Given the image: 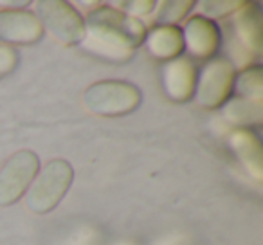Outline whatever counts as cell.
I'll return each instance as SVG.
<instances>
[{
  "mask_svg": "<svg viewBox=\"0 0 263 245\" xmlns=\"http://www.w3.org/2000/svg\"><path fill=\"white\" fill-rule=\"evenodd\" d=\"M83 22L81 49L106 62L123 63L132 60L146 36V27L141 20L108 6L92 9Z\"/></svg>",
  "mask_w": 263,
  "mask_h": 245,
  "instance_id": "6da1fadb",
  "label": "cell"
},
{
  "mask_svg": "<svg viewBox=\"0 0 263 245\" xmlns=\"http://www.w3.org/2000/svg\"><path fill=\"white\" fill-rule=\"evenodd\" d=\"M74 179V169L63 159L49 161L38 169L29 190L24 195L26 208L34 215L51 213L69 191Z\"/></svg>",
  "mask_w": 263,
  "mask_h": 245,
  "instance_id": "7a4b0ae2",
  "label": "cell"
},
{
  "mask_svg": "<svg viewBox=\"0 0 263 245\" xmlns=\"http://www.w3.org/2000/svg\"><path fill=\"white\" fill-rule=\"evenodd\" d=\"M231 56L233 67H249L263 51V18L254 4L241 2L231 15Z\"/></svg>",
  "mask_w": 263,
  "mask_h": 245,
  "instance_id": "3957f363",
  "label": "cell"
},
{
  "mask_svg": "<svg viewBox=\"0 0 263 245\" xmlns=\"http://www.w3.org/2000/svg\"><path fill=\"white\" fill-rule=\"evenodd\" d=\"M83 105L96 116H124L141 105V92L126 81H98L85 90Z\"/></svg>",
  "mask_w": 263,
  "mask_h": 245,
  "instance_id": "277c9868",
  "label": "cell"
},
{
  "mask_svg": "<svg viewBox=\"0 0 263 245\" xmlns=\"http://www.w3.org/2000/svg\"><path fill=\"white\" fill-rule=\"evenodd\" d=\"M236 67L226 58H215L205 63L202 72L197 76L195 101L205 110L220 108L226 105L234 88Z\"/></svg>",
  "mask_w": 263,
  "mask_h": 245,
  "instance_id": "5b68a950",
  "label": "cell"
},
{
  "mask_svg": "<svg viewBox=\"0 0 263 245\" xmlns=\"http://www.w3.org/2000/svg\"><path fill=\"white\" fill-rule=\"evenodd\" d=\"M36 16L42 27L65 45L80 44L85 33V22L80 13L63 0L36 2Z\"/></svg>",
  "mask_w": 263,
  "mask_h": 245,
  "instance_id": "8992f818",
  "label": "cell"
},
{
  "mask_svg": "<svg viewBox=\"0 0 263 245\" xmlns=\"http://www.w3.org/2000/svg\"><path fill=\"white\" fill-rule=\"evenodd\" d=\"M40 169V161L31 150L13 154L0 168V205H11L26 195Z\"/></svg>",
  "mask_w": 263,
  "mask_h": 245,
  "instance_id": "52a82bcc",
  "label": "cell"
},
{
  "mask_svg": "<svg viewBox=\"0 0 263 245\" xmlns=\"http://www.w3.org/2000/svg\"><path fill=\"white\" fill-rule=\"evenodd\" d=\"M44 36V27L34 13L26 9L0 11V40L4 44L27 45Z\"/></svg>",
  "mask_w": 263,
  "mask_h": 245,
  "instance_id": "ba28073f",
  "label": "cell"
},
{
  "mask_svg": "<svg viewBox=\"0 0 263 245\" xmlns=\"http://www.w3.org/2000/svg\"><path fill=\"white\" fill-rule=\"evenodd\" d=\"M182 31L184 49L197 60H208L220 47V29L205 16H191Z\"/></svg>",
  "mask_w": 263,
  "mask_h": 245,
  "instance_id": "9c48e42d",
  "label": "cell"
},
{
  "mask_svg": "<svg viewBox=\"0 0 263 245\" xmlns=\"http://www.w3.org/2000/svg\"><path fill=\"white\" fill-rule=\"evenodd\" d=\"M197 85V70L190 58L179 56L162 67V88L172 101L184 103L193 98Z\"/></svg>",
  "mask_w": 263,
  "mask_h": 245,
  "instance_id": "30bf717a",
  "label": "cell"
},
{
  "mask_svg": "<svg viewBox=\"0 0 263 245\" xmlns=\"http://www.w3.org/2000/svg\"><path fill=\"white\" fill-rule=\"evenodd\" d=\"M229 146L240 164L254 182L263 179V150L259 139L247 128H236L229 134Z\"/></svg>",
  "mask_w": 263,
  "mask_h": 245,
  "instance_id": "8fae6325",
  "label": "cell"
},
{
  "mask_svg": "<svg viewBox=\"0 0 263 245\" xmlns=\"http://www.w3.org/2000/svg\"><path fill=\"white\" fill-rule=\"evenodd\" d=\"M143 42L154 58L166 62L179 58L184 51L182 31L177 26H155L148 31Z\"/></svg>",
  "mask_w": 263,
  "mask_h": 245,
  "instance_id": "7c38bea8",
  "label": "cell"
},
{
  "mask_svg": "<svg viewBox=\"0 0 263 245\" xmlns=\"http://www.w3.org/2000/svg\"><path fill=\"white\" fill-rule=\"evenodd\" d=\"M222 116L229 125H259L263 121V101H252V99L236 96L234 99H227V103L223 105Z\"/></svg>",
  "mask_w": 263,
  "mask_h": 245,
  "instance_id": "4fadbf2b",
  "label": "cell"
},
{
  "mask_svg": "<svg viewBox=\"0 0 263 245\" xmlns=\"http://www.w3.org/2000/svg\"><path fill=\"white\" fill-rule=\"evenodd\" d=\"M234 90L238 98L263 101V70L259 67H249L234 78Z\"/></svg>",
  "mask_w": 263,
  "mask_h": 245,
  "instance_id": "5bb4252c",
  "label": "cell"
},
{
  "mask_svg": "<svg viewBox=\"0 0 263 245\" xmlns=\"http://www.w3.org/2000/svg\"><path fill=\"white\" fill-rule=\"evenodd\" d=\"M159 9L155 11V24L157 26H175L179 24L187 13L191 11V8L195 6L193 0H172V2H161L155 4Z\"/></svg>",
  "mask_w": 263,
  "mask_h": 245,
  "instance_id": "9a60e30c",
  "label": "cell"
},
{
  "mask_svg": "<svg viewBox=\"0 0 263 245\" xmlns=\"http://www.w3.org/2000/svg\"><path fill=\"white\" fill-rule=\"evenodd\" d=\"M99 243H101V233H99L98 227L83 223V225L70 231L60 245H99Z\"/></svg>",
  "mask_w": 263,
  "mask_h": 245,
  "instance_id": "2e32d148",
  "label": "cell"
},
{
  "mask_svg": "<svg viewBox=\"0 0 263 245\" xmlns=\"http://www.w3.org/2000/svg\"><path fill=\"white\" fill-rule=\"evenodd\" d=\"M241 6V2H200V11L205 15V18H223L236 11Z\"/></svg>",
  "mask_w": 263,
  "mask_h": 245,
  "instance_id": "e0dca14e",
  "label": "cell"
},
{
  "mask_svg": "<svg viewBox=\"0 0 263 245\" xmlns=\"http://www.w3.org/2000/svg\"><path fill=\"white\" fill-rule=\"evenodd\" d=\"M119 11H123L124 15L132 16V18H139V16H148L150 13H154L155 2L152 0H134V2H119Z\"/></svg>",
  "mask_w": 263,
  "mask_h": 245,
  "instance_id": "ac0fdd59",
  "label": "cell"
},
{
  "mask_svg": "<svg viewBox=\"0 0 263 245\" xmlns=\"http://www.w3.org/2000/svg\"><path fill=\"white\" fill-rule=\"evenodd\" d=\"M16 62H18V56L8 45H0V78L9 74L15 69Z\"/></svg>",
  "mask_w": 263,
  "mask_h": 245,
  "instance_id": "d6986e66",
  "label": "cell"
},
{
  "mask_svg": "<svg viewBox=\"0 0 263 245\" xmlns=\"http://www.w3.org/2000/svg\"><path fill=\"white\" fill-rule=\"evenodd\" d=\"M150 245H187V236L184 233H168L154 240Z\"/></svg>",
  "mask_w": 263,
  "mask_h": 245,
  "instance_id": "ffe728a7",
  "label": "cell"
},
{
  "mask_svg": "<svg viewBox=\"0 0 263 245\" xmlns=\"http://www.w3.org/2000/svg\"><path fill=\"white\" fill-rule=\"evenodd\" d=\"M110 245H137L134 240H117V241H114V243H110Z\"/></svg>",
  "mask_w": 263,
  "mask_h": 245,
  "instance_id": "44dd1931",
  "label": "cell"
}]
</instances>
